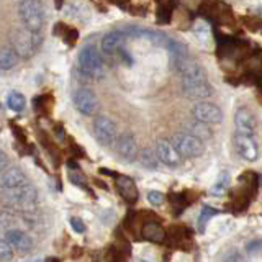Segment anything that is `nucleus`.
Returning a JSON list of instances; mask_svg holds the SVG:
<instances>
[{
    "mask_svg": "<svg viewBox=\"0 0 262 262\" xmlns=\"http://www.w3.org/2000/svg\"><path fill=\"white\" fill-rule=\"evenodd\" d=\"M20 16L25 28L31 33H39L45 25V8L36 0H25L20 2Z\"/></svg>",
    "mask_w": 262,
    "mask_h": 262,
    "instance_id": "nucleus-3",
    "label": "nucleus"
},
{
    "mask_svg": "<svg viewBox=\"0 0 262 262\" xmlns=\"http://www.w3.org/2000/svg\"><path fill=\"white\" fill-rule=\"evenodd\" d=\"M156 156H158L159 162H162L167 167H179L180 164V154L177 152L176 146L167 139H159L158 146H156Z\"/></svg>",
    "mask_w": 262,
    "mask_h": 262,
    "instance_id": "nucleus-11",
    "label": "nucleus"
},
{
    "mask_svg": "<svg viewBox=\"0 0 262 262\" xmlns=\"http://www.w3.org/2000/svg\"><path fill=\"white\" fill-rule=\"evenodd\" d=\"M123 41H125V35L121 31H110L106 33L102 39V51L105 54H115L118 53L121 46H123Z\"/></svg>",
    "mask_w": 262,
    "mask_h": 262,
    "instance_id": "nucleus-17",
    "label": "nucleus"
},
{
    "mask_svg": "<svg viewBox=\"0 0 262 262\" xmlns=\"http://www.w3.org/2000/svg\"><path fill=\"white\" fill-rule=\"evenodd\" d=\"M71 151H72L74 156H76V158H84V156H85L84 149H82V147H79V146H76V144L71 146Z\"/></svg>",
    "mask_w": 262,
    "mask_h": 262,
    "instance_id": "nucleus-36",
    "label": "nucleus"
},
{
    "mask_svg": "<svg viewBox=\"0 0 262 262\" xmlns=\"http://www.w3.org/2000/svg\"><path fill=\"white\" fill-rule=\"evenodd\" d=\"M259 85H260V87H262V77H260V79H259Z\"/></svg>",
    "mask_w": 262,
    "mask_h": 262,
    "instance_id": "nucleus-39",
    "label": "nucleus"
},
{
    "mask_svg": "<svg viewBox=\"0 0 262 262\" xmlns=\"http://www.w3.org/2000/svg\"><path fill=\"white\" fill-rule=\"evenodd\" d=\"M262 249V241H254L248 246V252L249 254H254L256 251H260Z\"/></svg>",
    "mask_w": 262,
    "mask_h": 262,
    "instance_id": "nucleus-35",
    "label": "nucleus"
},
{
    "mask_svg": "<svg viewBox=\"0 0 262 262\" xmlns=\"http://www.w3.org/2000/svg\"><path fill=\"white\" fill-rule=\"evenodd\" d=\"M13 257V249L4 237H0V260H10Z\"/></svg>",
    "mask_w": 262,
    "mask_h": 262,
    "instance_id": "nucleus-28",
    "label": "nucleus"
},
{
    "mask_svg": "<svg viewBox=\"0 0 262 262\" xmlns=\"http://www.w3.org/2000/svg\"><path fill=\"white\" fill-rule=\"evenodd\" d=\"M35 262H39V260H35Z\"/></svg>",
    "mask_w": 262,
    "mask_h": 262,
    "instance_id": "nucleus-41",
    "label": "nucleus"
},
{
    "mask_svg": "<svg viewBox=\"0 0 262 262\" xmlns=\"http://www.w3.org/2000/svg\"><path fill=\"white\" fill-rule=\"evenodd\" d=\"M12 45H13V51L16 54L28 57L35 53L38 46L41 45V35L39 33H31L28 30H18L13 33Z\"/></svg>",
    "mask_w": 262,
    "mask_h": 262,
    "instance_id": "nucleus-4",
    "label": "nucleus"
},
{
    "mask_svg": "<svg viewBox=\"0 0 262 262\" xmlns=\"http://www.w3.org/2000/svg\"><path fill=\"white\" fill-rule=\"evenodd\" d=\"M18 64V54L13 48H0V74L13 69Z\"/></svg>",
    "mask_w": 262,
    "mask_h": 262,
    "instance_id": "nucleus-19",
    "label": "nucleus"
},
{
    "mask_svg": "<svg viewBox=\"0 0 262 262\" xmlns=\"http://www.w3.org/2000/svg\"><path fill=\"white\" fill-rule=\"evenodd\" d=\"M4 239L10 244V248L16 252H30L31 248H33V239L30 237V234L27 231H23V229H10V231H7Z\"/></svg>",
    "mask_w": 262,
    "mask_h": 262,
    "instance_id": "nucleus-12",
    "label": "nucleus"
},
{
    "mask_svg": "<svg viewBox=\"0 0 262 262\" xmlns=\"http://www.w3.org/2000/svg\"><path fill=\"white\" fill-rule=\"evenodd\" d=\"M177 152L180 154V158H199V156L203 154L205 151V146L203 141H200L199 138H195L192 135H185V133H180L176 136L174 143Z\"/></svg>",
    "mask_w": 262,
    "mask_h": 262,
    "instance_id": "nucleus-6",
    "label": "nucleus"
},
{
    "mask_svg": "<svg viewBox=\"0 0 262 262\" xmlns=\"http://www.w3.org/2000/svg\"><path fill=\"white\" fill-rule=\"evenodd\" d=\"M234 147L237 154L246 161H256L259 158V147L254 141L252 136H244V135H236L234 136Z\"/></svg>",
    "mask_w": 262,
    "mask_h": 262,
    "instance_id": "nucleus-13",
    "label": "nucleus"
},
{
    "mask_svg": "<svg viewBox=\"0 0 262 262\" xmlns=\"http://www.w3.org/2000/svg\"><path fill=\"white\" fill-rule=\"evenodd\" d=\"M167 49L170 51V56H172V61H184V59H188V48L180 43L177 39H167L166 43Z\"/></svg>",
    "mask_w": 262,
    "mask_h": 262,
    "instance_id": "nucleus-20",
    "label": "nucleus"
},
{
    "mask_svg": "<svg viewBox=\"0 0 262 262\" xmlns=\"http://www.w3.org/2000/svg\"><path fill=\"white\" fill-rule=\"evenodd\" d=\"M147 200H149V203H152V205H162L164 200H166V196H164L162 192L151 190L149 193H147Z\"/></svg>",
    "mask_w": 262,
    "mask_h": 262,
    "instance_id": "nucleus-30",
    "label": "nucleus"
},
{
    "mask_svg": "<svg viewBox=\"0 0 262 262\" xmlns=\"http://www.w3.org/2000/svg\"><path fill=\"white\" fill-rule=\"evenodd\" d=\"M69 179L72 180V184H76L79 187H84L85 185V179L80 177V176H76V174H69Z\"/></svg>",
    "mask_w": 262,
    "mask_h": 262,
    "instance_id": "nucleus-34",
    "label": "nucleus"
},
{
    "mask_svg": "<svg viewBox=\"0 0 262 262\" xmlns=\"http://www.w3.org/2000/svg\"><path fill=\"white\" fill-rule=\"evenodd\" d=\"M0 200L4 202L5 207L18 211L20 215H27V213L35 211V208L38 207V190L35 185L28 182L21 187L2 192Z\"/></svg>",
    "mask_w": 262,
    "mask_h": 262,
    "instance_id": "nucleus-1",
    "label": "nucleus"
},
{
    "mask_svg": "<svg viewBox=\"0 0 262 262\" xmlns=\"http://www.w3.org/2000/svg\"><path fill=\"white\" fill-rule=\"evenodd\" d=\"M234 123L237 128V135L244 136H254L257 129V121L254 118V115L248 108H239L234 115Z\"/></svg>",
    "mask_w": 262,
    "mask_h": 262,
    "instance_id": "nucleus-14",
    "label": "nucleus"
},
{
    "mask_svg": "<svg viewBox=\"0 0 262 262\" xmlns=\"http://www.w3.org/2000/svg\"><path fill=\"white\" fill-rule=\"evenodd\" d=\"M46 262H59V259H54V257H49Z\"/></svg>",
    "mask_w": 262,
    "mask_h": 262,
    "instance_id": "nucleus-38",
    "label": "nucleus"
},
{
    "mask_svg": "<svg viewBox=\"0 0 262 262\" xmlns=\"http://www.w3.org/2000/svg\"><path fill=\"white\" fill-rule=\"evenodd\" d=\"M74 105H76L79 113L85 115V117H92L98 110V98L94 90L79 89L76 95H74Z\"/></svg>",
    "mask_w": 262,
    "mask_h": 262,
    "instance_id": "nucleus-9",
    "label": "nucleus"
},
{
    "mask_svg": "<svg viewBox=\"0 0 262 262\" xmlns=\"http://www.w3.org/2000/svg\"><path fill=\"white\" fill-rule=\"evenodd\" d=\"M79 69L89 79H102L105 76V62L94 46H85L79 54Z\"/></svg>",
    "mask_w": 262,
    "mask_h": 262,
    "instance_id": "nucleus-2",
    "label": "nucleus"
},
{
    "mask_svg": "<svg viewBox=\"0 0 262 262\" xmlns=\"http://www.w3.org/2000/svg\"><path fill=\"white\" fill-rule=\"evenodd\" d=\"M117 151L121 159H125L128 162L135 161V158L138 156V144H136L135 136L129 133L121 135L117 141Z\"/></svg>",
    "mask_w": 262,
    "mask_h": 262,
    "instance_id": "nucleus-15",
    "label": "nucleus"
},
{
    "mask_svg": "<svg viewBox=\"0 0 262 262\" xmlns=\"http://www.w3.org/2000/svg\"><path fill=\"white\" fill-rule=\"evenodd\" d=\"M0 229L2 231H10L16 229V216L10 211H0Z\"/></svg>",
    "mask_w": 262,
    "mask_h": 262,
    "instance_id": "nucleus-23",
    "label": "nucleus"
},
{
    "mask_svg": "<svg viewBox=\"0 0 262 262\" xmlns=\"http://www.w3.org/2000/svg\"><path fill=\"white\" fill-rule=\"evenodd\" d=\"M8 167V156L0 149V172Z\"/></svg>",
    "mask_w": 262,
    "mask_h": 262,
    "instance_id": "nucleus-33",
    "label": "nucleus"
},
{
    "mask_svg": "<svg viewBox=\"0 0 262 262\" xmlns=\"http://www.w3.org/2000/svg\"><path fill=\"white\" fill-rule=\"evenodd\" d=\"M117 190L123 196V200H126L128 203H136L138 188H136V184L129 177H125V176L117 177Z\"/></svg>",
    "mask_w": 262,
    "mask_h": 262,
    "instance_id": "nucleus-16",
    "label": "nucleus"
},
{
    "mask_svg": "<svg viewBox=\"0 0 262 262\" xmlns=\"http://www.w3.org/2000/svg\"><path fill=\"white\" fill-rule=\"evenodd\" d=\"M182 89L184 95L190 100H205V98L211 97L213 89L207 77L199 79H182Z\"/></svg>",
    "mask_w": 262,
    "mask_h": 262,
    "instance_id": "nucleus-7",
    "label": "nucleus"
},
{
    "mask_svg": "<svg viewBox=\"0 0 262 262\" xmlns=\"http://www.w3.org/2000/svg\"><path fill=\"white\" fill-rule=\"evenodd\" d=\"M7 106L12 112L20 113L25 110V106H27V98H25L23 94H20V92H12L7 97Z\"/></svg>",
    "mask_w": 262,
    "mask_h": 262,
    "instance_id": "nucleus-21",
    "label": "nucleus"
},
{
    "mask_svg": "<svg viewBox=\"0 0 262 262\" xmlns=\"http://www.w3.org/2000/svg\"><path fill=\"white\" fill-rule=\"evenodd\" d=\"M141 233L147 241H152V243H162L166 239V229H164L159 223H156V221L144 223Z\"/></svg>",
    "mask_w": 262,
    "mask_h": 262,
    "instance_id": "nucleus-18",
    "label": "nucleus"
},
{
    "mask_svg": "<svg viewBox=\"0 0 262 262\" xmlns=\"http://www.w3.org/2000/svg\"><path fill=\"white\" fill-rule=\"evenodd\" d=\"M77 31L76 30H72V28H69L68 30V33L64 35V39H66V43H71V45H74L77 41Z\"/></svg>",
    "mask_w": 262,
    "mask_h": 262,
    "instance_id": "nucleus-32",
    "label": "nucleus"
},
{
    "mask_svg": "<svg viewBox=\"0 0 262 262\" xmlns=\"http://www.w3.org/2000/svg\"><path fill=\"white\" fill-rule=\"evenodd\" d=\"M195 33H196V36H199L202 41H207L211 35V31H210V25L207 21H196L195 23Z\"/></svg>",
    "mask_w": 262,
    "mask_h": 262,
    "instance_id": "nucleus-26",
    "label": "nucleus"
},
{
    "mask_svg": "<svg viewBox=\"0 0 262 262\" xmlns=\"http://www.w3.org/2000/svg\"><path fill=\"white\" fill-rule=\"evenodd\" d=\"M216 215H218V210H215L213 207H208V205H207V207H203L200 216H199V231L203 233L205 228H207V225H208L210 218L216 216Z\"/></svg>",
    "mask_w": 262,
    "mask_h": 262,
    "instance_id": "nucleus-24",
    "label": "nucleus"
},
{
    "mask_svg": "<svg viewBox=\"0 0 262 262\" xmlns=\"http://www.w3.org/2000/svg\"><path fill=\"white\" fill-rule=\"evenodd\" d=\"M229 182H231V179H229L228 172H221L218 180H216V185H215L213 190H215V192H223V190H226V188L229 187Z\"/></svg>",
    "mask_w": 262,
    "mask_h": 262,
    "instance_id": "nucleus-29",
    "label": "nucleus"
},
{
    "mask_svg": "<svg viewBox=\"0 0 262 262\" xmlns=\"http://www.w3.org/2000/svg\"><path fill=\"white\" fill-rule=\"evenodd\" d=\"M25 184H28V179L20 167H7L0 172V188H2V192L12 190V188L21 187Z\"/></svg>",
    "mask_w": 262,
    "mask_h": 262,
    "instance_id": "nucleus-10",
    "label": "nucleus"
},
{
    "mask_svg": "<svg viewBox=\"0 0 262 262\" xmlns=\"http://www.w3.org/2000/svg\"><path fill=\"white\" fill-rule=\"evenodd\" d=\"M71 226H72V229L76 233H85V223L82 221L80 218H77V216H74V218H71Z\"/></svg>",
    "mask_w": 262,
    "mask_h": 262,
    "instance_id": "nucleus-31",
    "label": "nucleus"
},
{
    "mask_svg": "<svg viewBox=\"0 0 262 262\" xmlns=\"http://www.w3.org/2000/svg\"><path fill=\"white\" fill-rule=\"evenodd\" d=\"M229 262H244L243 259H241V256H237V254H234V256L229 259Z\"/></svg>",
    "mask_w": 262,
    "mask_h": 262,
    "instance_id": "nucleus-37",
    "label": "nucleus"
},
{
    "mask_svg": "<svg viewBox=\"0 0 262 262\" xmlns=\"http://www.w3.org/2000/svg\"><path fill=\"white\" fill-rule=\"evenodd\" d=\"M94 135L97 141L102 146H112L113 143L118 141V131H117V123H115L110 117L100 115L94 121Z\"/></svg>",
    "mask_w": 262,
    "mask_h": 262,
    "instance_id": "nucleus-5",
    "label": "nucleus"
},
{
    "mask_svg": "<svg viewBox=\"0 0 262 262\" xmlns=\"http://www.w3.org/2000/svg\"><path fill=\"white\" fill-rule=\"evenodd\" d=\"M192 115L196 121L203 123V125H218V123H221V120H223L221 110L215 103H210V102L196 103L192 108Z\"/></svg>",
    "mask_w": 262,
    "mask_h": 262,
    "instance_id": "nucleus-8",
    "label": "nucleus"
},
{
    "mask_svg": "<svg viewBox=\"0 0 262 262\" xmlns=\"http://www.w3.org/2000/svg\"><path fill=\"white\" fill-rule=\"evenodd\" d=\"M172 5L170 4H159V10H158V21L159 23H167L170 20L172 15Z\"/></svg>",
    "mask_w": 262,
    "mask_h": 262,
    "instance_id": "nucleus-27",
    "label": "nucleus"
},
{
    "mask_svg": "<svg viewBox=\"0 0 262 262\" xmlns=\"http://www.w3.org/2000/svg\"><path fill=\"white\" fill-rule=\"evenodd\" d=\"M259 13H262V7H260V8H259Z\"/></svg>",
    "mask_w": 262,
    "mask_h": 262,
    "instance_id": "nucleus-40",
    "label": "nucleus"
},
{
    "mask_svg": "<svg viewBox=\"0 0 262 262\" xmlns=\"http://www.w3.org/2000/svg\"><path fill=\"white\" fill-rule=\"evenodd\" d=\"M192 136H195V138H199L200 141H203V139H207V138H210L211 136V131L207 128V125H203V123H199L196 121L195 125L192 126Z\"/></svg>",
    "mask_w": 262,
    "mask_h": 262,
    "instance_id": "nucleus-25",
    "label": "nucleus"
},
{
    "mask_svg": "<svg viewBox=\"0 0 262 262\" xmlns=\"http://www.w3.org/2000/svg\"><path fill=\"white\" fill-rule=\"evenodd\" d=\"M139 162H141L146 169H151V170L158 169V166H159L158 156H156V152L152 149H149V147L139 152Z\"/></svg>",
    "mask_w": 262,
    "mask_h": 262,
    "instance_id": "nucleus-22",
    "label": "nucleus"
}]
</instances>
